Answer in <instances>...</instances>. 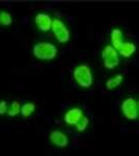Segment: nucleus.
<instances>
[{
	"instance_id": "nucleus-1",
	"label": "nucleus",
	"mask_w": 139,
	"mask_h": 156,
	"mask_svg": "<svg viewBox=\"0 0 139 156\" xmlns=\"http://www.w3.org/2000/svg\"><path fill=\"white\" fill-rule=\"evenodd\" d=\"M110 42L111 46L118 52L120 56L125 57V58L131 57L137 50V47L133 42L126 41L122 29L120 28H113L111 30Z\"/></svg>"
},
{
	"instance_id": "nucleus-2",
	"label": "nucleus",
	"mask_w": 139,
	"mask_h": 156,
	"mask_svg": "<svg viewBox=\"0 0 139 156\" xmlns=\"http://www.w3.org/2000/svg\"><path fill=\"white\" fill-rule=\"evenodd\" d=\"M32 54L36 59L49 62V60H52L57 57L58 48L56 45L51 42H37L32 47Z\"/></svg>"
},
{
	"instance_id": "nucleus-3",
	"label": "nucleus",
	"mask_w": 139,
	"mask_h": 156,
	"mask_svg": "<svg viewBox=\"0 0 139 156\" xmlns=\"http://www.w3.org/2000/svg\"><path fill=\"white\" fill-rule=\"evenodd\" d=\"M73 78L82 89H89L93 84L92 70L88 64H80L76 66L73 70Z\"/></svg>"
},
{
	"instance_id": "nucleus-4",
	"label": "nucleus",
	"mask_w": 139,
	"mask_h": 156,
	"mask_svg": "<svg viewBox=\"0 0 139 156\" xmlns=\"http://www.w3.org/2000/svg\"><path fill=\"white\" fill-rule=\"evenodd\" d=\"M120 55L118 54V52L110 44L104 46V48L101 51V58H102L103 65L108 70H113L120 66Z\"/></svg>"
},
{
	"instance_id": "nucleus-5",
	"label": "nucleus",
	"mask_w": 139,
	"mask_h": 156,
	"mask_svg": "<svg viewBox=\"0 0 139 156\" xmlns=\"http://www.w3.org/2000/svg\"><path fill=\"white\" fill-rule=\"evenodd\" d=\"M51 31L60 44H67L71 40V31L68 25L59 18H53Z\"/></svg>"
},
{
	"instance_id": "nucleus-6",
	"label": "nucleus",
	"mask_w": 139,
	"mask_h": 156,
	"mask_svg": "<svg viewBox=\"0 0 139 156\" xmlns=\"http://www.w3.org/2000/svg\"><path fill=\"white\" fill-rule=\"evenodd\" d=\"M120 112L125 119L129 121H135L139 118L138 112V104L134 98L128 97L125 98L120 104Z\"/></svg>"
},
{
	"instance_id": "nucleus-7",
	"label": "nucleus",
	"mask_w": 139,
	"mask_h": 156,
	"mask_svg": "<svg viewBox=\"0 0 139 156\" xmlns=\"http://www.w3.org/2000/svg\"><path fill=\"white\" fill-rule=\"evenodd\" d=\"M85 117H86V115L84 114L81 107L74 106L65 112L64 115V121L68 126L75 128Z\"/></svg>"
},
{
	"instance_id": "nucleus-8",
	"label": "nucleus",
	"mask_w": 139,
	"mask_h": 156,
	"mask_svg": "<svg viewBox=\"0 0 139 156\" xmlns=\"http://www.w3.org/2000/svg\"><path fill=\"white\" fill-rule=\"evenodd\" d=\"M49 142L52 146L56 148H65L70 144V138L68 134L61 130L54 129L49 133Z\"/></svg>"
},
{
	"instance_id": "nucleus-9",
	"label": "nucleus",
	"mask_w": 139,
	"mask_h": 156,
	"mask_svg": "<svg viewBox=\"0 0 139 156\" xmlns=\"http://www.w3.org/2000/svg\"><path fill=\"white\" fill-rule=\"evenodd\" d=\"M53 18L47 12H37L34 16V24L36 28L42 32H48L51 30Z\"/></svg>"
},
{
	"instance_id": "nucleus-10",
	"label": "nucleus",
	"mask_w": 139,
	"mask_h": 156,
	"mask_svg": "<svg viewBox=\"0 0 139 156\" xmlns=\"http://www.w3.org/2000/svg\"><path fill=\"white\" fill-rule=\"evenodd\" d=\"M123 79H125V76H123V74H122V73L108 78L107 81H106V83H105L106 89L108 90H113L117 89L120 85H122V83L123 82Z\"/></svg>"
},
{
	"instance_id": "nucleus-11",
	"label": "nucleus",
	"mask_w": 139,
	"mask_h": 156,
	"mask_svg": "<svg viewBox=\"0 0 139 156\" xmlns=\"http://www.w3.org/2000/svg\"><path fill=\"white\" fill-rule=\"evenodd\" d=\"M35 109H36V106L33 102H25L21 105V114L20 115H22V118L27 119L34 114Z\"/></svg>"
},
{
	"instance_id": "nucleus-12",
	"label": "nucleus",
	"mask_w": 139,
	"mask_h": 156,
	"mask_svg": "<svg viewBox=\"0 0 139 156\" xmlns=\"http://www.w3.org/2000/svg\"><path fill=\"white\" fill-rule=\"evenodd\" d=\"M21 114V104L19 101L14 100L11 103H9V109H7V115L9 117H17Z\"/></svg>"
},
{
	"instance_id": "nucleus-13",
	"label": "nucleus",
	"mask_w": 139,
	"mask_h": 156,
	"mask_svg": "<svg viewBox=\"0 0 139 156\" xmlns=\"http://www.w3.org/2000/svg\"><path fill=\"white\" fill-rule=\"evenodd\" d=\"M12 22H14V19L11 12L1 9L0 11V26H11Z\"/></svg>"
},
{
	"instance_id": "nucleus-14",
	"label": "nucleus",
	"mask_w": 139,
	"mask_h": 156,
	"mask_svg": "<svg viewBox=\"0 0 139 156\" xmlns=\"http://www.w3.org/2000/svg\"><path fill=\"white\" fill-rule=\"evenodd\" d=\"M7 109H9V102L5 100L0 101V115H7Z\"/></svg>"
},
{
	"instance_id": "nucleus-15",
	"label": "nucleus",
	"mask_w": 139,
	"mask_h": 156,
	"mask_svg": "<svg viewBox=\"0 0 139 156\" xmlns=\"http://www.w3.org/2000/svg\"><path fill=\"white\" fill-rule=\"evenodd\" d=\"M137 104H138V112H139V100L137 101Z\"/></svg>"
}]
</instances>
